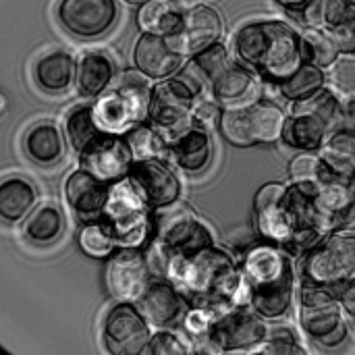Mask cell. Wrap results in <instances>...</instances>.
Returning a JSON list of instances; mask_svg holds the SVG:
<instances>
[{"instance_id": "49", "label": "cell", "mask_w": 355, "mask_h": 355, "mask_svg": "<svg viewBox=\"0 0 355 355\" xmlns=\"http://www.w3.org/2000/svg\"><path fill=\"white\" fill-rule=\"evenodd\" d=\"M127 4H133V6H141L144 2H148V0H125Z\"/></svg>"}, {"instance_id": "6", "label": "cell", "mask_w": 355, "mask_h": 355, "mask_svg": "<svg viewBox=\"0 0 355 355\" xmlns=\"http://www.w3.org/2000/svg\"><path fill=\"white\" fill-rule=\"evenodd\" d=\"M152 83L137 69L114 75L110 87L96 96L92 114L102 133L123 135L137 123L146 121Z\"/></svg>"}, {"instance_id": "45", "label": "cell", "mask_w": 355, "mask_h": 355, "mask_svg": "<svg viewBox=\"0 0 355 355\" xmlns=\"http://www.w3.org/2000/svg\"><path fill=\"white\" fill-rule=\"evenodd\" d=\"M220 106L214 100H196L191 106V123L202 127V129H210L212 125L218 123L220 116Z\"/></svg>"}, {"instance_id": "16", "label": "cell", "mask_w": 355, "mask_h": 355, "mask_svg": "<svg viewBox=\"0 0 355 355\" xmlns=\"http://www.w3.org/2000/svg\"><path fill=\"white\" fill-rule=\"evenodd\" d=\"M223 31V17L214 6L193 4L183 10L181 25L173 35H168V42L183 58H189L200 50L220 42Z\"/></svg>"}, {"instance_id": "28", "label": "cell", "mask_w": 355, "mask_h": 355, "mask_svg": "<svg viewBox=\"0 0 355 355\" xmlns=\"http://www.w3.org/2000/svg\"><path fill=\"white\" fill-rule=\"evenodd\" d=\"M316 154L331 175L341 179H354L355 135L349 127L331 131L322 146L316 150Z\"/></svg>"}, {"instance_id": "29", "label": "cell", "mask_w": 355, "mask_h": 355, "mask_svg": "<svg viewBox=\"0 0 355 355\" xmlns=\"http://www.w3.org/2000/svg\"><path fill=\"white\" fill-rule=\"evenodd\" d=\"M75 58L64 50H52L37 58L33 67V79L40 89L48 94H60L73 85Z\"/></svg>"}, {"instance_id": "43", "label": "cell", "mask_w": 355, "mask_h": 355, "mask_svg": "<svg viewBox=\"0 0 355 355\" xmlns=\"http://www.w3.org/2000/svg\"><path fill=\"white\" fill-rule=\"evenodd\" d=\"M193 347L187 339H183L173 329H156L152 331L150 343L144 355H191Z\"/></svg>"}, {"instance_id": "46", "label": "cell", "mask_w": 355, "mask_h": 355, "mask_svg": "<svg viewBox=\"0 0 355 355\" xmlns=\"http://www.w3.org/2000/svg\"><path fill=\"white\" fill-rule=\"evenodd\" d=\"M354 23H345V25H339V27H333V29H327L329 35L333 37V42L337 44L339 52L341 54H354L355 48V31Z\"/></svg>"}, {"instance_id": "20", "label": "cell", "mask_w": 355, "mask_h": 355, "mask_svg": "<svg viewBox=\"0 0 355 355\" xmlns=\"http://www.w3.org/2000/svg\"><path fill=\"white\" fill-rule=\"evenodd\" d=\"M133 64L150 81H162L181 69L183 56L171 46L168 37L139 33L133 44Z\"/></svg>"}, {"instance_id": "1", "label": "cell", "mask_w": 355, "mask_h": 355, "mask_svg": "<svg viewBox=\"0 0 355 355\" xmlns=\"http://www.w3.org/2000/svg\"><path fill=\"white\" fill-rule=\"evenodd\" d=\"M162 277L177 287L189 306L214 314L248 308V287L237 260L216 243L189 256H166Z\"/></svg>"}, {"instance_id": "9", "label": "cell", "mask_w": 355, "mask_h": 355, "mask_svg": "<svg viewBox=\"0 0 355 355\" xmlns=\"http://www.w3.org/2000/svg\"><path fill=\"white\" fill-rule=\"evenodd\" d=\"M285 110L270 100H254L241 108H225L218 116L220 135L237 148L275 144L281 139Z\"/></svg>"}, {"instance_id": "30", "label": "cell", "mask_w": 355, "mask_h": 355, "mask_svg": "<svg viewBox=\"0 0 355 355\" xmlns=\"http://www.w3.org/2000/svg\"><path fill=\"white\" fill-rule=\"evenodd\" d=\"M23 150L29 156V160L48 166L64 156V137L54 123H35L33 127L27 129L23 137Z\"/></svg>"}, {"instance_id": "4", "label": "cell", "mask_w": 355, "mask_h": 355, "mask_svg": "<svg viewBox=\"0 0 355 355\" xmlns=\"http://www.w3.org/2000/svg\"><path fill=\"white\" fill-rule=\"evenodd\" d=\"M204 79L187 64L175 75L158 81L150 89L146 123L154 127L166 144L191 127V106L204 92Z\"/></svg>"}, {"instance_id": "31", "label": "cell", "mask_w": 355, "mask_h": 355, "mask_svg": "<svg viewBox=\"0 0 355 355\" xmlns=\"http://www.w3.org/2000/svg\"><path fill=\"white\" fill-rule=\"evenodd\" d=\"M183 19V8L173 0H148L137 10V27L141 33L173 35Z\"/></svg>"}, {"instance_id": "50", "label": "cell", "mask_w": 355, "mask_h": 355, "mask_svg": "<svg viewBox=\"0 0 355 355\" xmlns=\"http://www.w3.org/2000/svg\"><path fill=\"white\" fill-rule=\"evenodd\" d=\"M223 355H250V354H223Z\"/></svg>"}, {"instance_id": "5", "label": "cell", "mask_w": 355, "mask_h": 355, "mask_svg": "<svg viewBox=\"0 0 355 355\" xmlns=\"http://www.w3.org/2000/svg\"><path fill=\"white\" fill-rule=\"evenodd\" d=\"M302 283L316 285L339 295L355 283V235L352 227H341L324 235L300 262Z\"/></svg>"}, {"instance_id": "27", "label": "cell", "mask_w": 355, "mask_h": 355, "mask_svg": "<svg viewBox=\"0 0 355 355\" xmlns=\"http://www.w3.org/2000/svg\"><path fill=\"white\" fill-rule=\"evenodd\" d=\"M329 133H331V127L322 119H318V116H314L310 112L291 110V114L285 116L281 139L293 150L316 152L322 146V141L327 139Z\"/></svg>"}, {"instance_id": "34", "label": "cell", "mask_w": 355, "mask_h": 355, "mask_svg": "<svg viewBox=\"0 0 355 355\" xmlns=\"http://www.w3.org/2000/svg\"><path fill=\"white\" fill-rule=\"evenodd\" d=\"M102 135L98 129L94 114H92V104H79L69 110L64 119V141L79 154L83 152L92 141H96Z\"/></svg>"}, {"instance_id": "14", "label": "cell", "mask_w": 355, "mask_h": 355, "mask_svg": "<svg viewBox=\"0 0 355 355\" xmlns=\"http://www.w3.org/2000/svg\"><path fill=\"white\" fill-rule=\"evenodd\" d=\"M56 19L71 35L94 40L114 27L119 4L116 0H58Z\"/></svg>"}, {"instance_id": "47", "label": "cell", "mask_w": 355, "mask_h": 355, "mask_svg": "<svg viewBox=\"0 0 355 355\" xmlns=\"http://www.w3.org/2000/svg\"><path fill=\"white\" fill-rule=\"evenodd\" d=\"M275 2H277L279 6L291 10V12H300V10L308 4V0H275Z\"/></svg>"}, {"instance_id": "7", "label": "cell", "mask_w": 355, "mask_h": 355, "mask_svg": "<svg viewBox=\"0 0 355 355\" xmlns=\"http://www.w3.org/2000/svg\"><path fill=\"white\" fill-rule=\"evenodd\" d=\"M102 220L108 225L116 248H144L152 235V210L127 177L108 185Z\"/></svg>"}, {"instance_id": "23", "label": "cell", "mask_w": 355, "mask_h": 355, "mask_svg": "<svg viewBox=\"0 0 355 355\" xmlns=\"http://www.w3.org/2000/svg\"><path fill=\"white\" fill-rule=\"evenodd\" d=\"M212 154H214V146H212L210 131L198 125L187 127L166 146V156L175 162V166H179L189 175L204 173L212 162Z\"/></svg>"}, {"instance_id": "40", "label": "cell", "mask_w": 355, "mask_h": 355, "mask_svg": "<svg viewBox=\"0 0 355 355\" xmlns=\"http://www.w3.org/2000/svg\"><path fill=\"white\" fill-rule=\"evenodd\" d=\"M250 355H310L306 345L300 341L293 329L289 327H268L266 339Z\"/></svg>"}, {"instance_id": "2", "label": "cell", "mask_w": 355, "mask_h": 355, "mask_svg": "<svg viewBox=\"0 0 355 355\" xmlns=\"http://www.w3.org/2000/svg\"><path fill=\"white\" fill-rule=\"evenodd\" d=\"M239 272L248 287V308L262 320H283L295 302V264L283 248L258 241L243 250Z\"/></svg>"}, {"instance_id": "32", "label": "cell", "mask_w": 355, "mask_h": 355, "mask_svg": "<svg viewBox=\"0 0 355 355\" xmlns=\"http://www.w3.org/2000/svg\"><path fill=\"white\" fill-rule=\"evenodd\" d=\"M64 233V216L58 206L42 204L35 206L23 223V235L35 245H50Z\"/></svg>"}, {"instance_id": "42", "label": "cell", "mask_w": 355, "mask_h": 355, "mask_svg": "<svg viewBox=\"0 0 355 355\" xmlns=\"http://www.w3.org/2000/svg\"><path fill=\"white\" fill-rule=\"evenodd\" d=\"M327 175H331V173L324 168V164L316 152H300L289 162L291 183H318Z\"/></svg>"}, {"instance_id": "39", "label": "cell", "mask_w": 355, "mask_h": 355, "mask_svg": "<svg viewBox=\"0 0 355 355\" xmlns=\"http://www.w3.org/2000/svg\"><path fill=\"white\" fill-rule=\"evenodd\" d=\"M77 245L87 258H94V260H106L116 250L114 237L102 218L83 223L77 235Z\"/></svg>"}, {"instance_id": "41", "label": "cell", "mask_w": 355, "mask_h": 355, "mask_svg": "<svg viewBox=\"0 0 355 355\" xmlns=\"http://www.w3.org/2000/svg\"><path fill=\"white\" fill-rule=\"evenodd\" d=\"M229 62H231V56L223 42H216L200 50L198 54L189 56V67L204 79V83H210Z\"/></svg>"}, {"instance_id": "36", "label": "cell", "mask_w": 355, "mask_h": 355, "mask_svg": "<svg viewBox=\"0 0 355 355\" xmlns=\"http://www.w3.org/2000/svg\"><path fill=\"white\" fill-rule=\"evenodd\" d=\"M123 139L133 156V160H150V158H164L166 156V139L150 127L146 121L133 125L123 133Z\"/></svg>"}, {"instance_id": "17", "label": "cell", "mask_w": 355, "mask_h": 355, "mask_svg": "<svg viewBox=\"0 0 355 355\" xmlns=\"http://www.w3.org/2000/svg\"><path fill=\"white\" fill-rule=\"evenodd\" d=\"M133 306L154 331L181 324V318L189 308L187 300L164 277H152Z\"/></svg>"}, {"instance_id": "33", "label": "cell", "mask_w": 355, "mask_h": 355, "mask_svg": "<svg viewBox=\"0 0 355 355\" xmlns=\"http://www.w3.org/2000/svg\"><path fill=\"white\" fill-rule=\"evenodd\" d=\"M308 27L314 29H333L355 21L354 0H308L300 10Z\"/></svg>"}, {"instance_id": "22", "label": "cell", "mask_w": 355, "mask_h": 355, "mask_svg": "<svg viewBox=\"0 0 355 355\" xmlns=\"http://www.w3.org/2000/svg\"><path fill=\"white\" fill-rule=\"evenodd\" d=\"M64 202L75 212V216L83 223L102 218V210L108 196V185L100 179L92 177L87 171L77 168L67 175L62 185Z\"/></svg>"}, {"instance_id": "13", "label": "cell", "mask_w": 355, "mask_h": 355, "mask_svg": "<svg viewBox=\"0 0 355 355\" xmlns=\"http://www.w3.org/2000/svg\"><path fill=\"white\" fill-rule=\"evenodd\" d=\"M152 279L144 248H116L106 258L104 285L114 302L133 304Z\"/></svg>"}, {"instance_id": "38", "label": "cell", "mask_w": 355, "mask_h": 355, "mask_svg": "<svg viewBox=\"0 0 355 355\" xmlns=\"http://www.w3.org/2000/svg\"><path fill=\"white\" fill-rule=\"evenodd\" d=\"M302 40V58L304 62H310L318 69H329L335 58L341 54L337 44L333 42V37L329 35L327 29H314L310 27L304 35H300Z\"/></svg>"}, {"instance_id": "35", "label": "cell", "mask_w": 355, "mask_h": 355, "mask_svg": "<svg viewBox=\"0 0 355 355\" xmlns=\"http://www.w3.org/2000/svg\"><path fill=\"white\" fill-rule=\"evenodd\" d=\"M281 96L287 102H300L306 100L310 96H314L316 92H320L324 87V71L310 64V62H302L285 81H281L279 85Z\"/></svg>"}, {"instance_id": "26", "label": "cell", "mask_w": 355, "mask_h": 355, "mask_svg": "<svg viewBox=\"0 0 355 355\" xmlns=\"http://www.w3.org/2000/svg\"><path fill=\"white\" fill-rule=\"evenodd\" d=\"M37 204L35 185L19 175H10L0 179V220L6 225H15L25 220V216Z\"/></svg>"}, {"instance_id": "24", "label": "cell", "mask_w": 355, "mask_h": 355, "mask_svg": "<svg viewBox=\"0 0 355 355\" xmlns=\"http://www.w3.org/2000/svg\"><path fill=\"white\" fill-rule=\"evenodd\" d=\"M312 200L318 212L331 220L335 229L343 227V220L352 218L354 210V179H341L327 175L312 187Z\"/></svg>"}, {"instance_id": "3", "label": "cell", "mask_w": 355, "mask_h": 355, "mask_svg": "<svg viewBox=\"0 0 355 355\" xmlns=\"http://www.w3.org/2000/svg\"><path fill=\"white\" fill-rule=\"evenodd\" d=\"M233 50L239 64L254 71L260 79L279 85L302 62L300 33L285 21H252L237 29Z\"/></svg>"}, {"instance_id": "18", "label": "cell", "mask_w": 355, "mask_h": 355, "mask_svg": "<svg viewBox=\"0 0 355 355\" xmlns=\"http://www.w3.org/2000/svg\"><path fill=\"white\" fill-rule=\"evenodd\" d=\"M79 164L92 177L110 185V183L127 177V173L133 164V156H131L123 135L102 133L83 152H79Z\"/></svg>"}, {"instance_id": "25", "label": "cell", "mask_w": 355, "mask_h": 355, "mask_svg": "<svg viewBox=\"0 0 355 355\" xmlns=\"http://www.w3.org/2000/svg\"><path fill=\"white\" fill-rule=\"evenodd\" d=\"M114 62L106 52L87 50L75 60V85L77 92L85 98H96L106 92L114 79Z\"/></svg>"}, {"instance_id": "48", "label": "cell", "mask_w": 355, "mask_h": 355, "mask_svg": "<svg viewBox=\"0 0 355 355\" xmlns=\"http://www.w3.org/2000/svg\"><path fill=\"white\" fill-rule=\"evenodd\" d=\"M191 355H216V354H212V352H208V349H204V347H202V349H193V354Z\"/></svg>"}, {"instance_id": "15", "label": "cell", "mask_w": 355, "mask_h": 355, "mask_svg": "<svg viewBox=\"0 0 355 355\" xmlns=\"http://www.w3.org/2000/svg\"><path fill=\"white\" fill-rule=\"evenodd\" d=\"M127 179L150 210L166 208L181 198V181L164 158L133 160Z\"/></svg>"}, {"instance_id": "44", "label": "cell", "mask_w": 355, "mask_h": 355, "mask_svg": "<svg viewBox=\"0 0 355 355\" xmlns=\"http://www.w3.org/2000/svg\"><path fill=\"white\" fill-rule=\"evenodd\" d=\"M214 312L206 310V308H198V306H189L181 318V324H183V331L196 339V341H204V337L208 335V329L214 320Z\"/></svg>"}, {"instance_id": "21", "label": "cell", "mask_w": 355, "mask_h": 355, "mask_svg": "<svg viewBox=\"0 0 355 355\" xmlns=\"http://www.w3.org/2000/svg\"><path fill=\"white\" fill-rule=\"evenodd\" d=\"M260 77L239 62H229L208 85L212 100L225 108H241L258 100L260 94Z\"/></svg>"}, {"instance_id": "19", "label": "cell", "mask_w": 355, "mask_h": 355, "mask_svg": "<svg viewBox=\"0 0 355 355\" xmlns=\"http://www.w3.org/2000/svg\"><path fill=\"white\" fill-rule=\"evenodd\" d=\"M283 196H285L283 183H264L256 191L254 210H256V229L260 239L287 250L293 239V227Z\"/></svg>"}, {"instance_id": "12", "label": "cell", "mask_w": 355, "mask_h": 355, "mask_svg": "<svg viewBox=\"0 0 355 355\" xmlns=\"http://www.w3.org/2000/svg\"><path fill=\"white\" fill-rule=\"evenodd\" d=\"M152 331L133 304L114 302L102 322V345L108 355H144Z\"/></svg>"}, {"instance_id": "10", "label": "cell", "mask_w": 355, "mask_h": 355, "mask_svg": "<svg viewBox=\"0 0 355 355\" xmlns=\"http://www.w3.org/2000/svg\"><path fill=\"white\" fill-rule=\"evenodd\" d=\"M150 241L166 256H189L212 245L214 237L191 208L175 202L166 208L152 210Z\"/></svg>"}, {"instance_id": "8", "label": "cell", "mask_w": 355, "mask_h": 355, "mask_svg": "<svg viewBox=\"0 0 355 355\" xmlns=\"http://www.w3.org/2000/svg\"><path fill=\"white\" fill-rule=\"evenodd\" d=\"M300 324L324 349H339L352 337V318L345 316L337 295L316 285L300 287Z\"/></svg>"}, {"instance_id": "37", "label": "cell", "mask_w": 355, "mask_h": 355, "mask_svg": "<svg viewBox=\"0 0 355 355\" xmlns=\"http://www.w3.org/2000/svg\"><path fill=\"white\" fill-rule=\"evenodd\" d=\"M324 87L333 92L343 104H354L355 98V56L339 54L335 62L324 69Z\"/></svg>"}, {"instance_id": "11", "label": "cell", "mask_w": 355, "mask_h": 355, "mask_svg": "<svg viewBox=\"0 0 355 355\" xmlns=\"http://www.w3.org/2000/svg\"><path fill=\"white\" fill-rule=\"evenodd\" d=\"M268 333V322L262 320L250 308H231L214 316L208 335L204 337V349L216 355L250 354Z\"/></svg>"}]
</instances>
